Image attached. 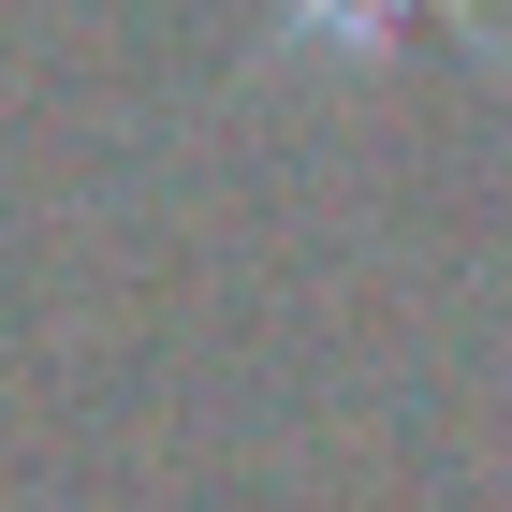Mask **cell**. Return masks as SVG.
<instances>
[{
    "mask_svg": "<svg viewBox=\"0 0 512 512\" xmlns=\"http://www.w3.org/2000/svg\"><path fill=\"white\" fill-rule=\"evenodd\" d=\"M395 30H454L469 59H512L483 0H278L264 74H366V59H395Z\"/></svg>",
    "mask_w": 512,
    "mask_h": 512,
    "instance_id": "6da1fadb",
    "label": "cell"
}]
</instances>
